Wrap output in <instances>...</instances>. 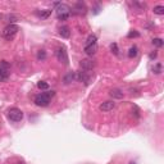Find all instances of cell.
<instances>
[{"label": "cell", "mask_w": 164, "mask_h": 164, "mask_svg": "<svg viewBox=\"0 0 164 164\" xmlns=\"http://www.w3.org/2000/svg\"><path fill=\"white\" fill-rule=\"evenodd\" d=\"M128 164H136V163H135V161H130V163H128Z\"/></svg>", "instance_id": "484cf974"}, {"label": "cell", "mask_w": 164, "mask_h": 164, "mask_svg": "<svg viewBox=\"0 0 164 164\" xmlns=\"http://www.w3.org/2000/svg\"><path fill=\"white\" fill-rule=\"evenodd\" d=\"M74 78H76V73H74V72H68V73L64 76V78H63L64 85H69Z\"/></svg>", "instance_id": "4fadbf2b"}, {"label": "cell", "mask_w": 164, "mask_h": 164, "mask_svg": "<svg viewBox=\"0 0 164 164\" xmlns=\"http://www.w3.org/2000/svg\"><path fill=\"white\" fill-rule=\"evenodd\" d=\"M37 59L38 60H44V59H46V53L45 50H40L37 53Z\"/></svg>", "instance_id": "7402d4cb"}, {"label": "cell", "mask_w": 164, "mask_h": 164, "mask_svg": "<svg viewBox=\"0 0 164 164\" xmlns=\"http://www.w3.org/2000/svg\"><path fill=\"white\" fill-rule=\"evenodd\" d=\"M69 17V14H62V15H58V19H62V20H65L67 18Z\"/></svg>", "instance_id": "cb8c5ba5"}, {"label": "cell", "mask_w": 164, "mask_h": 164, "mask_svg": "<svg viewBox=\"0 0 164 164\" xmlns=\"http://www.w3.org/2000/svg\"><path fill=\"white\" fill-rule=\"evenodd\" d=\"M59 35L63 38H69V36H71V28L68 26H62L59 28Z\"/></svg>", "instance_id": "9c48e42d"}, {"label": "cell", "mask_w": 164, "mask_h": 164, "mask_svg": "<svg viewBox=\"0 0 164 164\" xmlns=\"http://www.w3.org/2000/svg\"><path fill=\"white\" fill-rule=\"evenodd\" d=\"M69 7L65 4H59L58 7H56V12H58V15H62V14H69Z\"/></svg>", "instance_id": "30bf717a"}, {"label": "cell", "mask_w": 164, "mask_h": 164, "mask_svg": "<svg viewBox=\"0 0 164 164\" xmlns=\"http://www.w3.org/2000/svg\"><path fill=\"white\" fill-rule=\"evenodd\" d=\"M156 56H158V53H156V51H153V53H151L150 55H149V58H150L151 60H153V59H155Z\"/></svg>", "instance_id": "d4e9b609"}, {"label": "cell", "mask_w": 164, "mask_h": 164, "mask_svg": "<svg viewBox=\"0 0 164 164\" xmlns=\"http://www.w3.org/2000/svg\"><path fill=\"white\" fill-rule=\"evenodd\" d=\"M83 51L87 54V55H91L92 56L97 51V44H92V45H85Z\"/></svg>", "instance_id": "ba28073f"}, {"label": "cell", "mask_w": 164, "mask_h": 164, "mask_svg": "<svg viewBox=\"0 0 164 164\" xmlns=\"http://www.w3.org/2000/svg\"><path fill=\"white\" fill-rule=\"evenodd\" d=\"M95 65H96V63L92 59H82L79 62V67L82 68V71H92Z\"/></svg>", "instance_id": "5b68a950"}, {"label": "cell", "mask_w": 164, "mask_h": 164, "mask_svg": "<svg viewBox=\"0 0 164 164\" xmlns=\"http://www.w3.org/2000/svg\"><path fill=\"white\" fill-rule=\"evenodd\" d=\"M110 50H112V53L114 54V55H118L119 54V50H118V45L115 42L110 44Z\"/></svg>", "instance_id": "d6986e66"}, {"label": "cell", "mask_w": 164, "mask_h": 164, "mask_svg": "<svg viewBox=\"0 0 164 164\" xmlns=\"http://www.w3.org/2000/svg\"><path fill=\"white\" fill-rule=\"evenodd\" d=\"M138 36H140V33L136 32V31H132V32H130V33L127 35V37H128V38H132V37H138Z\"/></svg>", "instance_id": "603a6c76"}, {"label": "cell", "mask_w": 164, "mask_h": 164, "mask_svg": "<svg viewBox=\"0 0 164 164\" xmlns=\"http://www.w3.org/2000/svg\"><path fill=\"white\" fill-rule=\"evenodd\" d=\"M74 13H78V14H85L86 13V5L83 3H77L74 5Z\"/></svg>", "instance_id": "7c38bea8"}, {"label": "cell", "mask_w": 164, "mask_h": 164, "mask_svg": "<svg viewBox=\"0 0 164 164\" xmlns=\"http://www.w3.org/2000/svg\"><path fill=\"white\" fill-rule=\"evenodd\" d=\"M109 95L113 99H123V92L119 89H113L109 91Z\"/></svg>", "instance_id": "8fae6325"}, {"label": "cell", "mask_w": 164, "mask_h": 164, "mask_svg": "<svg viewBox=\"0 0 164 164\" xmlns=\"http://www.w3.org/2000/svg\"><path fill=\"white\" fill-rule=\"evenodd\" d=\"M18 31H19V27H18L17 24H14V23H10V24H8L7 27L1 31V36L5 40H12L18 33Z\"/></svg>", "instance_id": "7a4b0ae2"}, {"label": "cell", "mask_w": 164, "mask_h": 164, "mask_svg": "<svg viewBox=\"0 0 164 164\" xmlns=\"http://www.w3.org/2000/svg\"><path fill=\"white\" fill-rule=\"evenodd\" d=\"M56 58H58V60L60 62V63H63L64 65H68L69 59H68V54H67L64 48H59L58 50H56Z\"/></svg>", "instance_id": "277c9868"}, {"label": "cell", "mask_w": 164, "mask_h": 164, "mask_svg": "<svg viewBox=\"0 0 164 164\" xmlns=\"http://www.w3.org/2000/svg\"><path fill=\"white\" fill-rule=\"evenodd\" d=\"M8 118L13 122H20L23 119V112L18 108H12L8 110Z\"/></svg>", "instance_id": "3957f363"}, {"label": "cell", "mask_w": 164, "mask_h": 164, "mask_svg": "<svg viewBox=\"0 0 164 164\" xmlns=\"http://www.w3.org/2000/svg\"><path fill=\"white\" fill-rule=\"evenodd\" d=\"M137 53H138L137 46H131L130 50H128V56H130V58H135V56L137 55Z\"/></svg>", "instance_id": "9a60e30c"}, {"label": "cell", "mask_w": 164, "mask_h": 164, "mask_svg": "<svg viewBox=\"0 0 164 164\" xmlns=\"http://www.w3.org/2000/svg\"><path fill=\"white\" fill-rule=\"evenodd\" d=\"M37 87H38V89H41V90H48L49 89V83H48V82H45V81H40V82H37Z\"/></svg>", "instance_id": "ac0fdd59"}, {"label": "cell", "mask_w": 164, "mask_h": 164, "mask_svg": "<svg viewBox=\"0 0 164 164\" xmlns=\"http://www.w3.org/2000/svg\"><path fill=\"white\" fill-rule=\"evenodd\" d=\"M115 106V102L114 101H104L102 104H100L99 109L101 110V112H110V110H113Z\"/></svg>", "instance_id": "52a82bcc"}, {"label": "cell", "mask_w": 164, "mask_h": 164, "mask_svg": "<svg viewBox=\"0 0 164 164\" xmlns=\"http://www.w3.org/2000/svg\"><path fill=\"white\" fill-rule=\"evenodd\" d=\"M76 78L78 79L79 82H83L85 85H89V83H90V79H91V77L87 74L86 71H79L78 73L76 74Z\"/></svg>", "instance_id": "8992f818"}, {"label": "cell", "mask_w": 164, "mask_h": 164, "mask_svg": "<svg viewBox=\"0 0 164 164\" xmlns=\"http://www.w3.org/2000/svg\"><path fill=\"white\" fill-rule=\"evenodd\" d=\"M51 14V10L50 9H45V10H41L40 13H38V15H40L41 18H48L49 15Z\"/></svg>", "instance_id": "e0dca14e"}, {"label": "cell", "mask_w": 164, "mask_h": 164, "mask_svg": "<svg viewBox=\"0 0 164 164\" xmlns=\"http://www.w3.org/2000/svg\"><path fill=\"white\" fill-rule=\"evenodd\" d=\"M96 41H97V37H96V35H90L89 37H87V40H86V45H92V44H96Z\"/></svg>", "instance_id": "2e32d148"}, {"label": "cell", "mask_w": 164, "mask_h": 164, "mask_svg": "<svg viewBox=\"0 0 164 164\" xmlns=\"http://www.w3.org/2000/svg\"><path fill=\"white\" fill-rule=\"evenodd\" d=\"M153 12H154V14L163 15L164 14V7H163V5H156V7H154Z\"/></svg>", "instance_id": "5bb4252c"}, {"label": "cell", "mask_w": 164, "mask_h": 164, "mask_svg": "<svg viewBox=\"0 0 164 164\" xmlns=\"http://www.w3.org/2000/svg\"><path fill=\"white\" fill-rule=\"evenodd\" d=\"M163 40H161V38H154L153 40V45L154 46H156V48H161V46H163Z\"/></svg>", "instance_id": "44dd1931"}, {"label": "cell", "mask_w": 164, "mask_h": 164, "mask_svg": "<svg viewBox=\"0 0 164 164\" xmlns=\"http://www.w3.org/2000/svg\"><path fill=\"white\" fill-rule=\"evenodd\" d=\"M55 95L54 91H48V92H42V94L37 95L35 97V104L37 106H48L50 104V97H53Z\"/></svg>", "instance_id": "6da1fadb"}, {"label": "cell", "mask_w": 164, "mask_h": 164, "mask_svg": "<svg viewBox=\"0 0 164 164\" xmlns=\"http://www.w3.org/2000/svg\"><path fill=\"white\" fill-rule=\"evenodd\" d=\"M153 72H154L155 74H160V73H161V64H160V63L155 64V65L153 67Z\"/></svg>", "instance_id": "ffe728a7"}]
</instances>
